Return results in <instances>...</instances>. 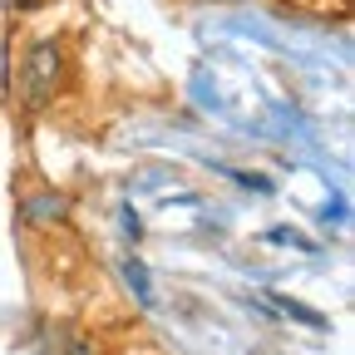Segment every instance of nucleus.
Wrapping results in <instances>:
<instances>
[{"mask_svg":"<svg viewBox=\"0 0 355 355\" xmlns=\"http://www.w3.org/2000/svg\"><path fill=\"white\" fill-rule=\"evenodd\" d=\"M50 212H55V222H60V217H64V198H40V202L25 207V217H35V222H50Z\"/></svg>","mask_w":355,"mask_h":355,"instance_id":"39448f33","label":"nucleus"},{"mask_svg":"<svg viewBox=\"0 0 355 355\" xmlns=\"http://www.w3.org/2000/svg\"><path fill=\"white\" fill-rule=\"evenodd\" d=\"M55 84H60V44H35L30 50V60H25V69H20V89H25V104L30 109H40L44 99L55 94Z\"/></svg>","mask_w":355,"mask_h":355,"instance_id":"f257e3e1","label":"nucleus"},{"mask_svg":"<svg viewBox=\"0 0 355 355\" xmlns=\"http://www.w3.org/2000/svg\"><path fill=\"white\" fill-rule=\"evenodd\" d=\"M261 301L266 306H272V311H282V316H291V321H306V326H326V316H321V311H311V306H296L291 296H277V291H261Z\"/></svg>","mask_w":355,"mask_h":355,"instance_id":"f03ea898","label":"nucleus"},{"mask_svg":"<svg viewBox=\"0 0 355 355\" xmlns=\"http://www.w3.org/2000/svg\"><path fill=\"white\" fill-rule=\"evenodd\" d=\"M123 277H128L133 296H139L144 306H153V286H148V272H144V261H139V257H123Z\"/></svg>","mask_w":355,"mask_h":355,"instance_id":"20e7f679","label":"nucleus"},{"mask_svg":"<svg viewBox=\"0 0 355 355\" xmlns=\"http://www.w3.org/2000/svg\"><path fill=\"white\" fill-rule=\"evenodd\" d=\"M40 355H94V345L84 336H74V331H50L44 345H40Z\"/></svg>","mask_w":355,"mask_h":355,"instance_id":"7ed1b4c3","label":"nucleus"}]
</instances>
